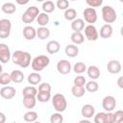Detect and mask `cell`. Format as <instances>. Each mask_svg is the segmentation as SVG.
<instances>
[{
	"label": "cell",
	"mask_w": 123,
	"mask_h": 123,
	"mask_svg": "<svg viewBox=\"0 0 123 123\" xmlns=\"http://www.w3.org/2000/svg\"><path fill=\"white\" fill-rule=\"evenodd\" d=\"M12 61L14 64L20 66L21 68H27L31 64L32 58L29 52L16 50L12 54Z\"/></svg>",
	"instance_id": "6da1fadb"
},
{
	"label": "cell",
	"mask_w": 123,
	"mask_h": 123,
	"mask_svg": "<svg viewBox=\"0 0 123 123\" xmlns=\"http://www.w3.org/2000/svg\"><path fill=\"white\" fill-rule=\"evenodd\" d=\"M50 63V59L46 55H38L35 57L31 62V66L34 71L40 72Z\"/></svg>",
	"instance_id": "7a4b0ae2"
},
{
	"label": "cell",
	"mask_w": 123,
	"mask_h": 123,
	"mask_svg": "<svg viewBox=\"0 0 123 123\" xmlns=\"http://www.w3.org/2000/svg\"><path fill=\"white\" fill-rule=\"evenodd\" d=\"M52 105L56 111L63 112L67 108V101L63 94L56 93L52 97Z\"/></svg>",
	"instance_id": "3957f363"
},
{
	"label": "cell",
	"mask_w": 123,
	"mask_h": 123,
	"mask_svg": "<svg viewBox=\"0 0 123 123\" xmlns=\"http://www.w3.org/2000/svg\"><path fill=\"white\" fill-rule=\"evenodd\" d=\"M38 13H39V10L37 7H36V6L29 7L23 12V14L21 16V20L23 23H26V24L33 23L37 19V16L38 15Z\"/></svg>",
	"instance_id": "277c9868"
},
{
	"label": "cell",
	"mask_w": 123,
	"mask_h": 123,
	"mask_svg": "<svg viewBox=\"0 0 123 123\" xmlns=\"http://www.w3.org/2000/svg\"><path fill=\"white\" fill-rule=\"evenodd\" d=\"M102 18L108 24L115 22V20L117 18V14H116L115 10L111 6H108V5L104 6L102 8Z\"/></svg>",
	"instance_id": "5b68a950"
},
{
	"label": "cell",
	"mask_w": 123,
	"mask_h": 123,
	"mask_svg": "<svg viewBox=\"0 0 123 123\" xmlns=\"http://www.w3.org/2000/svg\"><path fill=\"white\" fill-rule=\"evenodd\" d=\"M12 31V22L8 18L0 19V38H7L10 37Z\"/></svg>",
	"instance_id": "8992f818"
},
{
	"label": "cell",
	"mask_w": 123,
	"mask_h": 123,
	"mask_svg": "<svg viewBox=\"0 0 123 123\" xmlns=\"http://www.w3.org/2000/svg\"><path fill=\"white\" fill-rule=\"evenodd\" d=\"M83 16H84V20L88 23V24H93L97 21L98 15H97V12L94 8H86L83 11Z\"/></svg>",
	"instance_id": "52a82bcc"
},
{
	"label": "cell",
	"mask_w": 123,
	"mask_h": 123,
	"mask_svg": "<svg viewBox=\"0 0 123 123\" xmlns=\"http://www.w3.org/2000/svg\"><path fill=\"white\" fill-rule=\"evenodd\" d=\"M84 30H85V36H86V37L87 40H89V41H95V40L98 39L99 33H98L96 27L93 24H88V25L85 26Z\"/></svg>",
	"instance_id": "ba28073f"
},
{
	"label": "cell",
	"mask_w": 123,
	"mask_h": 123,
	"mask_svg": "<svg viewBox=\"0 0 123 123\" xmlns=\"http://www.w3.org/2000/svg\"><path fill=\"white\" fill-rule=\"evenodd\" d=\"M102 107L106 111H112L116 107V100L111 95H107L102 100Z\"/></svg>",
	"instance_id": "9c48e42d"
},
{
	"label": "cell",
	"mask_w": 123,
	"mask_h": 123,
	"mask_svg": "<svg viewBox=\"0 0 123 123\" xmlns=\"http://www.w3.org/2000/svg\"><path fill=\"white\" fill-rule=\"evenodd\" d=\"M12 59L10 47L6 43H0V62L7 63Z\"/></svg>",
	"instance_id": "30bf717a"
},
{
	"label": "cell",
	"mask_w": 123,
	"mask_h": 123,
	"mask_svg": "<svg viewBox=\"0 0 123 123\" xmlns=\"http://www.w3.org/2000/svg\"><path fill=\"white\" fill-rule=\"evenodd\" d=\"M72 69L70 62L67 60H60L57 63V70L62 75H67Z\"/></svg>",
	"instance_id": "8fae6325"
},
{
	"label": "cell",
	"mask_w": 123,
	"mask_h": 123,
	"mask_svg": "<svg viewBox=\"0 0 123 123\" xmlns=\"http://www.w3.org/2000/svg\"><path fill=\"white\" fill-rule=\"evenodd\" d=\"M16 94V90L13 86H4L1 89H0V95L2 98L6 99V100H10L12 99Z\"/></svg>",
	"instance_id": "7c38bea8"
},
{
	"label": "cell",
	"mask_w": 123,
	"mask_h": 123,
	"mask_svg": "<svg viewBox=\"0 0 123 123\" xmlns=\"http://www.w3.org/2000/svg\"><path fill=\"white\" fill-rule=\"evenodd\" d=\"M121 63L117 60H111L107 64V69L111 74H118L121 71Z\"/></svg>",
	"instance_id": "4fadbf2b"
},
{
	"label": "cell",
	"mask_w": 123,
	"mask_h": 123,
	"mask_svg": "<svg viewBox=\"0 0 123 123\" xmlns=\"http://www.w3.org/2000/svg\"><path fill=\"white\" fill-rule=\"evenodd\" d=\"M81 114L85 118H87V119L92 118L93 115L95 114V108H94V106L90 105V104L84 105L82 107V110H81Z\"/></svg>",
	"instance_id": "5bb4252c"
},
{
	"label": "cell",
	"mask_w": 123,
	"mask_h": 123,
	"mask_svg": "<svg viewBox=\"0 0 123 123\" xmlns=\"http://www.w3.org/2000/svg\"><path fill=\"white\" fill-rule=\"evenodd\" d=\"M23 37L27 40H33L37 37V30L30 25H27L23 28Z\"/></svg>",
	"instance_id": "9a60e30c"
},
{
	"label": "cell",
	"mask_w": 123,
	"mask_h": 123,
	"mask_svg": "<svg viewBox=\"0 0 123 123\" xmlns=\"http://www.w3.org/2000/svg\"><path fill=\"white\" fill-rule=\"evenodd\" d=\"M112 33H113L112 26L108 23L104 24L100 29V37L102 38H110L112 36Z\"/></svg>",
	"instance_id": "2e32d148"
},
{
	"label": "cell",
	"mask_w": 123,
	"mask_h": 123,
	"mask_svg": "<svg viewBox=\"0 0 123 123\" xmlns=\"http://www.w3.org/2000/svg\"><path fill=\"white\" fill-rule=\"evenodd\" d=\"M61 49V44L57 40H50L46 44V51L49 54H56L60 51Z\"/></svg>",
	"instance_id": "e0dca14e"
},
{
	"label": "cell",
	"mask_w": 123,
	"mask_h": 123,
	"mask_svg": "<svg viewBox=\"0 0 123 123\" xmlns=\"http://www.w3.org/2000/svg\"><path fill=\"white\" fill-rule=\"evenodd\" d=\"M10 75H11L12 82L14 83V84H20V83H22L24 81V78H25L23 72L20 71V70H17V69L16 70H12L10 73Z\"/></svg>",
	"instance_id": "ac0fdd59"
},
{
	"label": "cell",
	"mask_w": 123,
	"mask_h": 123,
	"mask_svg": "<svg viewBox=\"0 0 123 123\" xmlns=\"http://www.w3.org/2000/svg\"><path fill=\"white\" fill-rule=\"evenodd\" d=\"M70 26L74 32H81L85 28V20L83 18H75L71 21Z\"/></svg>",
	"instance_id": "d6986e66"
},
{
	"label": "cell",
	"mask_w": 123,
	"mask_h": 123,
	"mask_svg": "<svg viewBox=\"0 0 123 123\" xmlns=\"http://www.w3.org/2000/svg\"><path fill=\"white\" fill-rule=\"evenodd\" d=\"M64 52H65L67 57L75 58L79 54V47L76 44H68V45H66V47L64 49Z\"/></svg>",
	"instance_id": "ffe728a7"
},
{
	"label": "cell",
	"mask_w": 123,
	"mask_h": 123,
	"mask_svg": "<svg viewBox=\"0 0 123 123\" xmlns=\"http://www.w3.org/2000/svg\"><path fill=\"white\" fill-rule=\"evenodd\" d=\"M86 71L87 73V76L91 80H97L100 77V69L96 65H90V66H88Z\"/></svg>",
	"instance_id": "44dd1931"
},
{
	"label": "cell",
	"mask_w": 123,
	"mask_h": 123,
	"mask_svg": "<svg viewBox=\"0 0 123 123\" xmlns=\"http://www.w3.org/2000/svg\"><path fill=\"white\" fill-rule=\"evenodd\" d=\"M37 104V97L36 96H23V106L28 109L32 110L35 108Z\"/></svg>",
	"instance_id": "7402d4cb"
},
{
	"label": "cell",
	"mask_w": 123,
	"mask_h": 123,
	"mask_svg": "<svg viewBox=\"0 0 123 123\" xmlns=\"http://www.w3.org/2000/svg\"><path fill=\"white\" fill-rule=\"evenodd\" d=\"M27 81L30 85L32 86H36V85H38L40 82H41V76L38 72L37 71H34L33 73H30L28 75V78H27Z\"/></svg>",
	"instance_id": "603a6c76"
},
{
	"label": "cell",
	"mask_w": 123,
	"mask_h": 123,
	"mask_svg": "<svg viewBox=\"0 0 123 123\" xmlns=\"http://www.w3.org/2000/svg\"><path fill=\"white\" fill-rule=\"evenodd\" d=\"M37 37L39 39L44 40V39H46L50 37V30L46 26H40L37 30Z\"/></svg>",
	"instance_id": "cb8c5ba5"
},
{
	"label": "cell",
	"mask_w": 123,
	"mask_h": 123,
	"mask_svg": "<svg viewBox=\"0 0 123 123\" xmlns=\"http://www.w3.org/2000/svg\"><path fill=\"white\" fill-rule=\"evenodd\" d=\"M1 11L6 14H12L16 11V6L12 2H6L2 5Z\"/></svg>",
	"instance_id": "d4e9b609"
},
{
	"label": "cell",
	"mask_w": 123,
	"mask_h": 123,
	"mask_svg": "<svg viewBox=\"0 0 123 123\" xmlns=\"http://www.w3.org/2000/svg\"><path fill=\"white\" fill-rule=\"evenodd\" d=\"M70 39L73 42V44L79 45V44H82L85 41V36L82 34V32H73L71 34Z\"/></svg>",
	"instance_id": "484cf974"
},
{
	"label": "cell",
	"mask_w": 123,
	"mask_h": 123,
	"mask_svg": "<svg viewBox=\"0 0 123 123\" xmlns=\"http://www.w3.org/2000/svg\"><path fill=\"white\" fill-rule=\"evenodd\" d=\"M51 99V91H37V100L40 103H46Z\"/></svg>",
	"instance_id": "4316f807"
},
{
	"label": "cell",
	"mask_w": 123,
	"mask_h": 123,
	"mask_svg": "<svg viewBox=\"0 0 123 123\" xmlns=\"http://www.w3.org/2000/svg\"><path fill=\"white\" fill-rule=\"evenodd\" d=\"M49 15L46 12H39L37 16V22L39 26H46L49 23Z\"/></svg>",
	"instance_id": "83f0119b"
},
{
	"label": "cell",
	"mask_w": 123,
	"mask_h": 123,
	"mask_svg": "<svg viewBox=\"0 0 123 123\" xmlns=\"http://www.w3.org/2000/svg\"><path fill=\"white\" fill-rule=\"evenodd\" d=\"M71 93L73 94V96L77 97V98H80V97H83L86 93V88L85 86H73L71 87Z\"/></svg>",
	"instance_id": "f1b7e54d"
},
{
	"label": "cell",
	"mask_w": 123,
	"mask_h": 123,
	"mask_svg": "<svg viewBox=\"0 0 123 123\" xmlns=\"http://www.w3.org/2000/svg\"><path fill=\"white\" fill-rule=\"evenodd\" d=\"M42 11H43V12H46V13H51V12H53L54 11H55V9H56V6H55V4L52 2V1H50V0H45L43 3H42Z\"/></svg>",
	"instance_id": "f546056e"
},
{
	"label": "cell",
	"mask_w": 123,
	"mask_h": 123,
	"mask_svg": "<svg viewBox=\"0 0 123 123\" xmlns=\"http://www.w3.org/2000/svg\"><path fill=\"white\" fill-rule=\"evenodd\" d=\"M85 88L88 92H96L99 89V85L95 80H90L89 82H86L85 85Z\"/></svg>",
	"instance_id": "4dcf8cb0"
},
{
	"label": "cell",
	"mask_w": 123,
	"mask_h": 123,
	"mask_svg": "<svg viewBox=\"0 0 123 123\" xmlns=\"http://www.w3.org/2000/svg\"><path fill=\"white\" fill-rule=\"evenodd\" d=\"M64 18L68 21H72L77 18V11L73 8H68L64 11Z\"/></svg>",
	"instance_id": "1f68e13d"
},
{
	"label": "cell",
	"mask_w": 123,
	"mask_h": 123,
	"mask_svg": "<svg viewBox=\"0 0 123 123\" xmlns=\"http://www.w3.org/2000/svg\"><path fill=\"white\" fill-rule=\"evenodd\" d=\"M37 89L34 86H28L22 89L23 96H36L37 97Z\"/></svg>",
	"instance_id": "d6a6232c"
},
{
	"label": "cell",
	"mask_w": 123,
	"mask_h": 123,
	"mask_svg": "<svg viewBox=\"0 0 123 123\" xmlns=\"http://www.w3.org/2000/svg\"><path fill=\"white\" fill-rule=\"evenodd\" d=\"M23 119L26 122H35L37 119V112L30 110L29 111L25 112V114L23 115Z\"/></svg>",
	"instance_id": "836d02e7"
},
{
	"label": "cell",
	"mask_w": 123,
	"mask_h": 123,
	"mask_svg": "<svg viewBox=\"0 0 123 123\" xmlns=\"http://www.w3.org/2000/svg\"><path fill=\"white\" fill-rule=\"evenodd\" d=\"M73 70H74V72L76 74H82L86 70V65L83 62H76L74 64Z\"/></svg>",
	"instance_id": "e575fe53"
},
{
	"label": "cell",
	"mask_w": 123,
	"mask_h": 123,
	"mask_svg": "<svg viewBox=\"0 0 123 123\" xmlns=\"http://www.w3.org/2000/svg\"><path fill=\"white\" fill-rule=\"evenodd\" d=\"M11 82H12V79H11V75L9 73H6V72L0 73V85L8 86Z\"/></svg>",
	"instance_id": "d590c367"
},
{
	"label": "cell",
	"mask_w": 123,
	"mask_h": 123,
	"mask_svg": "<svg viewBox=\"0 0 123 123\" xmlns=\"http://www.w3.org/2000/svg\"><path fill=\"white\" fill-rule=\"evenodd\" d=\"M62 121H63V116L59 111L52 113L50 116V122L51 123H62Z\"/></svg>",
	"instance_id": "8d00e7d4"
},
{
	"label": "cell",
	"mask_w": 123,
	"mask_h": 123,
	"mask_svg": "<svg viewBox=\"0 0 123 123\" xmlns=\"http://www.w3.org/2000/svg\"><path fill=\"white\" fill-rule=\"evenodd\" d=\"M56 6L61 11H65L69 8V1L68 0H57Z\"/></svg>",
	"instance_id": "74e56055"
},
{
	"label": "cell",
	"mask_w": 123,
	"mask_h": 123,
	"mask_svg": "<svg viewBox=\"0 0 123 123\" xmlns=\"http://www.w3.org/2000/svg\"><path fill=\"white\" fill-rule=\"evenodd\" d=\"M113 117V123H120L123 121V111L118 110L114 113H112Z\"/></svg>",
	"instance_id": "f35d334b"
},
{
	"label": "cell",
	"mask_w": 123,
	"mask_h": 123,
	"mask_svg": "<svg viewBox=\"0 0 123 123\" xmlns=\"http://www.w3.org/2000/svg\"><path fill=\"white\" fill-rule=\"evenodd\" d=\"M73 83H74L75 86H85V85H86V78H85L84 76H82V75H78L77 77L74 78Z\"/></svg>",
	"instance_id": "ab89813d"
},
{
	"label": "cell",
	"mask_w": 123,
	"mask_h": 123,
	"mask_svg": "<svg viewBox=\"0 0 123 123\" xmlns=\"http://www.w3.org/2000/svg\"><path fill=\"white\" fill-rule=\"evenodd\" d=\"M93 120L95 123H104L105 121V112L103 111H100V112H97L96 114L93 115Z\"/></svg>",
	"instance_id": "60d3db41"
},
{
	"label": "cell",
	"mask_w": 123,
	"mask_h": 123,
	"mask_svg": "<svg viewBox=\"0 0 123 123\" xmlns=\"http://www.w3.org/2000/svg\"><path fill=\"white\" fill-rule=\"evenodd\" d=\"M104 0H86V3L90 7V8H97L102 6Z\"/></svg>",
	"instance_id": "b9f144b4"
},
{
	"label": "cell",
	"mask_w": 123,
	"mask_h": 123,
	"mask_svg": "<svg viewBox=\"0 0 123 123\" xmlns=\"http://www.w3.org/2000/svg\"><path fill=\"white\" fill-rule=\"evenodd\" d=\"M37 91H51V85L49 83H39Z\"/></svg>",
	"instance_id": "7bdbcfd3"
},
{
	"label": "cell",
	"mask_w": 123,
	"mask_h": 123,
	"mask_svg": "<svg viewBox=\"0 0 123 123\" xmlns=\"http://www.w3.org/2000/svg\"><path fill=\"white\" fill-rule=\"evenodd\" d=\"M104 123H113V117L111 111H106L105 112V121Z\"/></svg>",
	"instance_id": "ee69618b"
},
{
	"label": "cell",
	"mask_w": 123,
	"mask_h": 123,
	"mask_svg": "<svg viewBox=\"0 0 123 123\" xmlns=\"http://www.w3.org/2000/svg\"><path fill=\"white\" fill-rule=\"evenodd\" d=\"M29 1H30V0H15L16 4L21 5V6H22V5H26V4H28Z\"/></svg>",
	"instance_id": "f6af8a7d"
},
{
	"label": "cell",
	"mask_w": 123,
	"mask_h": 123,
	"mask_svg": "<svg viewBox=\"0 0 123 123\" xmlns=\"http://www.w3.org/2000/svg\"><path fill=\"white\" fill-rule=\"evenodd\" d=\"M6 122V115L0 111V123H5Z\"/></svg>",
	"instance_id": "bcb514c9"
},
{
	"label": "cell",
	"mask_w": 123,
	"mask_h": 123,
	"mask_svg": "<svg viewBox=\"0 0 123 123\" xmlns=\"http://www.w3.org/2000/svg\"><path fill=\"white\" fill-rule=\"evenodd\" d=\"M122 80H123V77H119L118 80H117V85L120 88H123V83H122Z\"/></svg>",
	"instance_id": "7dc6e473"
},
{
	"label": "cell",
	"mask_w": 123,
	"mask_h": 123,
	"mask_svg": "<svg viewBox=\"0 0 123 123\" xmlns=\"http://www.w3.org/2000/svg\"><path fill=\"white\" fill-rule=\"evenodd\" d=\"M79 122H80V123H84V122H85V123H89V120L86 118V119H83V120H80Z\"/></svg>",
	"instance_id": "c3c4849f"
},
{
	"label": "cell",
	"mask_w": 123,
	"mask_h": 123,
	"mask_svg": "<svg viewBox=\"0 0 123 123\" xmlns=\"http://www.w3.org/2000/svg\"><path fill=\"white\" fill-rule=\"evenodd\" d=\"M3 72V66H2V64L0 63V73H2Z\"/></svg>",
	"instance_id": "681fc988"
},
{
	"label": "cell",
	"mask_w": 123,
	"mask_h": 123,
	"mask_svg": "<svg viewBox=\"0 0 123 123\" xmlns=\"http://www.w3.org/2000/svg\"><path fill=\"white\" fill-rule=\"evenodd\" d=\"M36 1H37V2H44L45 0H36Z\"/></svg>",
	"instance_id": "f907efd6"
},
{
	"label": "cell",
	"mask_w": 123,
	"mask_h": 123,
	"mask_svg": "<svg viewBox=\"0 0 123 123\" xmlns=\"http://www.w3.org/2000/svg\"><path fill=\"white\" fill-rule=\"evenodd\" d=\"M119 1H120V2H123V0H119Z\"/></svg>",
	"instance_id": "816d5d0a"
},
{
	"label": "cell",
	"mask_w": 123,
	"mask_h": 123,
	"mask_svg": "<svg viewBox=\"0 0 123 123\" xmlns=\"http://www.w3.org/2000/svg\"><path fill=\"white\" fill-rule=\"evenodd\" d=\"M70 1H77V0H70Z\"/></svg>",
	"instance_id": "f5cc1de1"
}]
</instances>
